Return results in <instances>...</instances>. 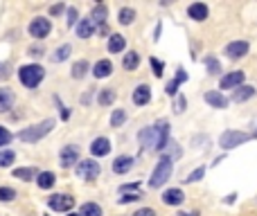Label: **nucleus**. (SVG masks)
I'll list each match as a JSON object with an SVG mask.
<instances>
[{"label":"nucleus","mask_w":257,"mask_h":216,"mask_svg":"<svg viewBox=\"0 0 257 216\" xmlns=\"http://www.w3.org/2000/svg\"><path fill=\"white\" fill-rule=\"evenodd\" d=\"M52 129H54V119H43L41 124H34V126H27V129L18 131L16 137L21 142H29V144H34V142L43 140V137H45Z\"/></svg>","instance_id":"nucleus-2"},{"label":"nucleus","mask_w":257,"mask_h":216,"mask_svg":"<svg viewBox=\"0 0 257 216\" xmlns=\"http://www.w3.org/2000/svg\"><path fill=\"white\" fill-rule=\"evenodd\" d=\"M124 47H127V41H124V36L111 34V39H108V52H111V54H117V52H122Z\"/></svg>","instance_id":"nucleus-26"},{"label":"nucleus","mask_w":257,"mask_h":216,"mask_svg":"<svg viewBox=\"0 0 257 216\" xmlns=\"http://www.w3.org/2000/svg\"><path fill=\"white\" fill-rule=\"evenodd\" d=\"M97 101H100V106H111L113 101H115V90H113V88H104V90H100Z\"/></svg>","instance_id":"nucleus-29"},{"label":"nucleus","mask_w":257,"mask_h":216,"mask_svg":"<svg viewBox=\"0 0 257 216\" xmlns=\"http://www.w3.org/2000/svg\"><path fill=\"white\" fill-rule=\"evenodd\" d=\"M12 140H14V135L9 133V131H7L5 126H0V149H2L5 144H9Z\"/></svg>","instance_id":"nucleus-38"},{"label":"nucleus","mask_w":257,"mask_h":216,"mask_svg":"<svg viewBox=\"0 0 257 216\" xmlns=\"http://www.w3.org/2000/svg\"><path fill=\"white\" fill-rule=\"evenodd\" d=\"M205 65H208V72H210V75H219V72H221V65H219V61H216L214 57H205Z\"/></svg>","instance_id":"nucleus-35"},{"label":"nucleus","mask_w":257,"mask_h":216,"mask_svg":"<svg viewBox=\"0 0 257 216\" xmlns=\"http://www.w3.org/2000/svg\"><path fill=\"white\" fill-rule=\"evenodd\" d=\"M133 216H156V212H153L151 207H142V210H138Z\"/></svg>","instance_id":"nucleus-42"},{"label":"nucleus","mask_w":257,"mask_h":216,"mask_svg":"<svg viewBox=\"0 0 257 216\" xmlns=\"http://www.w3.org/2000/svg\"><path fill=\"white\" fill-rule=\"evenodd\" d=\"M106 18H108V9H106V5H95L93 12H90V20L102 29V27H106Z\"/></svg>","instance_id":"nucleus-18"},{"label":"nucleus","mask_w":257,"mask_h":216,"mask_svg":"<svg viewBox=\"0 0 257 216\" xmlns=\"http://www.w3.org/2000/svg\"><path fill=\"white\" fill-rule=\"evenodd\" d=\"M54 182H57V176L52 171H39V176H36V185L41 189H52Z\"/></svg>","instance_id":"nucleus-21"},{"label":"nucleus","mask_w":257,"mask_h":216,"mask_svg":"<svg viewBox=\"0 0 257 216\" xmlns=\"http://www.w3.org/2000/svg\"><path fill=\"white\" fill-rule=\"evenodd\" d=\"M16 198V192L12 187H0V203H12Z\"/></svg>","instance_id":"nucleus-34"},{"label":"nucleus","mask_w":257,"mask_h":216,"mask_svg":"<svg viewBox=\"0 0 257 216\" xmlns=\"http://www.w3.org/2000/svg\"><path fill=\"white\" fill-rule=\"evenodd\" d=\"M133 162L135 160L131 158V156H117L115 160H113V171H115V174H128V171L133 169Z\"/></svg>","instance_id":"nucleus-17"},{"label":"nucleus","mask_w":257,"mask_h":216,"mask_svg":"<svg viewBox=\"0 0 257 216\" xmlns=\"http://www.w3.org/2000/svg\"><path fill=\"white\" fill-rule=\"evenodd\" d=\"M171 171H174V160H171L170 156H163V158L158 160V164H156V169H153L151 178H149V187H151V189L163 187L165 182L170 180Z\"/></svg>","instance_id":"nucleus-3"},{"label":"nucleus","mask_w":257,"mask_h":216,"mask_svg":"<svg viewBox=\"0 0 257 216\" xmlns=\"http://www.w3.org/2000/svg\"><path fill=\"white\" fill-rule=\"evenodd\" d=\"M64 12H65V5H61V2L54 5V7H50V14H52V16H59V14H64Z\"/></svg>","instance_id":"nucleus-43"},{"label":"nucleus","mask_w":257,"mask_h":216,"mask_svg":"<svg viewBox=\"0 0 257 216\" xmlns=\"http://www.w3.org/2000/svg\"><path fill=\"white\" fill-rule=\"evenodd\" d=\"M50 29H52V23H50L47 18L36 16L34 20L29 23L27 32H29V36H34V39H45V36L50 34Z\"/></svg>","instance_id":"nucleus-7"},{"label":"nucleus","mask_w":257,"mask_h":216,"mask_svg":"<svg viewBox=\"0 0 257 216\" xmlns=\"http://www.w3.org/2000/svg\"><path fill=\"white\" fill-rule=\"evenodd\" d=\"M138 187H140V182H131V185H122V187H120V192L127 194V192H131V189H138Z\"/></svg>","instance_id":"nucleus-47"},{"label":"nucleus","mask_w":257,"mask_h":216,"mask_svg":"<svg viewBox=\"0 0 257 216\" xmlns=\"http://www.w3.org/2000/svg\"><path fill=\"white\" fill-rule=\"evenodd\" d=\"M178 86H181V83H178V81L174 79V81H170V83H167V88H165V93L170 95V97H174V95L178 93Z\"/></svg>","instance_id":"nucleus-40"},{"label":"nucleus","mask_w":257,"mask_h":216,"mask_svg":"<svg viewBox=\"0 0 257 216\" xmlns=\"http://www.w3.org/2000/svg\"><path fill=\"white\" fill-rule=\"evenodd\" d=\"M208 14H210V9H208V5H205V2H192V5L187 7V16L192 18V20H196V23L205 20V18H208Z\"/></svg>","instance_id":"nucleus-14"},{"label":"nucleus","mask_w":257,"mask_h":216,"mask_svg":"<svg viewBox=\"0 0 257 216\" xmlns=\"http://www.w3.org/2000/svg\"><path fill=\"white\" fill-rule=\"evenodd\" d=\"M70 52H72V45L70 43H64V45H59L52 52V61L54 63H61V61H65V59L70 57Z\"/></svg>","instance_id":"nucleus-27"},{"label":"nucleus","mask_w":257,"mask_h":216,"mask_svg":"<svg viewBox=\"0 0 257 216\" xmlns=\"http://www.w3.org/2000/svg\"><path fill=\"white\" fill-rule=\"evenodd\" d=\"M43 77H45V70L39 63H29V65H21L18 68V79H21V83L25 88H36L43 81Z\"/></svg>","instance_id":"nucleus-4"},{"label":"nucleus","mask_w":257,"mask_h":216,"mask_svg":"<svg viewBox=\"0 0 257 216\" xmlns=\"http://www.w3.org/2000/svg\"><path fill=\"white\" fill-rule=\"evenodd\" d=\"M203 176H205V167H199V169H194L192 174L187 176V180H185V182H199L201 178H203Z\"/></svg>","instance_id":"nucleus-37"},{"label":"nucleus","mask_w":257,"mask_h":216,"mask_svg":"<svg viewBox=\"0 0 257 216\" xmlns=\"http://www.w3.org/2000/svg\"><path fill=\"white\" fill-rule=\"evenodd\" d=\"M47 207L54 212H70L75 207V198L68 196V194H52L47 198Z\"/></svg>","instance_id":"nucleus-6"},{"label":"nucleus","mask_w":257,"mask_h":216,"mask_svg":"<svg viewBox=\"0 0 257 216\" xmlns=\"http://www.w3.org/2000/svg\"><path fill=\"white\" fill-rule=\"evenodd\" d=\"M16 101V95L9 88H0V113H7Z\"/></svg>","instance_id":"nucleus-20"},{"label":"nucleus","mask_w":257,"mask_h":216,"mask_svg":"<svg viewBox=\"0 0 257 216\" xmlns=\"http://www.w3.org/2000/svg\"><path fill=\"white\" fill-rule=\"evenodd\" d=\"M135 200H140L138 194H122V198H117L120 205H127V203H135Z\"/></svg>","instance_id":"nucleus-39"},{"label":"nucleus","mask_w":257,"mask_h":216,"mask_svg":"<svg viewBox=\"0 0 257 216\" xmlns=\"http://www.w3.org/2000/svg\"><path fill=\"white\" fill-rule=\"evenodd\" d=\"M174 111H176V113H183V111H185V97H178V101H176V106H174Z\"/></svg>","instance_id":"nucleus-46"},{"label":"nucleus","mask_w":257,"mask_h":216,"mask_svg":"<svg viewBox=\"0 0 257 216\" xmlns=\"http://www.w3.org/2000/svg\"><path fill=\"white\" fill-rule=\"evenodd\" d=\"M77 176H82L84 180H95L100 176V164L95 160H84L77 164Z\"/></svg>","instance_id":"nucleus-8"},{"label":"nucleus","mask_w":257,"mask_h":216,"mask_svg":"<svg viewBox=\"0 0 257 216\" xmlns=\"http://www.w3.org/2000/svg\"><path fill=\"white\" fill-rule=\"evenodd\" d=\"M138 140H140V146L147 151H165L167 144H170V122L160 119V122L142 129L138 133Z\"/></svg>","instance_id":"nucleus-1"},{"label":"nucleus","mask_w":257,"mask_h":216,"mask_svg":"<svg viewBox=\"0 0 257 216\" xmlns=\"http://www.w3.org/2000/svg\"><path fill=\"white\" fill-rule=\"evenodd\" d=\"M72 25H77V9L75 7L68 9V27H72Z\"/></svg>","instance_id":"nucleus-41"},{"label":"nucleus","mask_w":257,"mask_h":216,"mask_svg":"<svg viewBox=\"0 0 257 216\" xmlns=\"http://www.w3.org/2000/svg\"><path fill=\"white\" fill-rule=\"evenodd\" d=\"M149 63H151V68H153V75H156V77H163V70H165V63H163V61H158L156 57H151V59H149Z\"/></svg>","instance_id":"nucleus-36"},{"label":"nucleus","mask_w":257,"mask_h":216,"mask_svg":"<svg viewBox=\"0 0 257 216\" xmlns=\"http://www.w3.org/2000/svg\"><path fill=\"white\" fill-rule=\"evenodd\" d=\"M59 158H61V167H72V164H79V146L75 144H68L61 149V153H59Z\"/></svg>","instance_id":"nucleus-9"},{"label":"nucleus","mask_w":257,"mask_h":216,"mask_svg":"<svg viewBox=\"0 0 257 216\" xmlns=\"http://www.w3.org/2000/svg\"><path fill=\"white\" fill-rule=\"evenodd\" d=\"M203 99L208 101L212 108H228V97L223 93H219V90H208V93L203 95Z\"/></svg>","instance_id":"nucleus-13"},{"label":"nucleus","mask_w":257,"mask_h":216,"mask_svg":"<svg viewBox=\"0 0 257 216\" xmlns=\"http://www.w3.org/2000/svg\"><path fill=\"white\" fill-rule=\"evenodd\" d=\"M70 216H82V214H72V212H70Z\"/></svg>","instance_id":"nucleus-52"},{"label":"nucleus","mask_w":257,"mask_h":216,"mask_svg":"<svg viewBox=\"0 0 257 216\" xmlns=\"http://www.w3.org/2000/svg\"><path fill=\"white\" fill-rule=\"evenodd\" d=\"M117 20H120L122 25H131L135 20V9H131V7H122L120 14H117Z\"/></svg>","instance_id":"nucleus-28"},{"label":"nucleus","mask_w":257,"mask_h":216,"mask_svg":"<svg viewBox=\"0 0 257 216\" xmlns=\"http://www.w3.org/2000/svg\"><path fill=\"white\" fill-rule=\"evenodd\" d=\"M90 153H93L95 158L108 156V153H111V140H108V137H97V140L90 144Z\"/></svg>","instance_id":"nucleus-16"},{"label":"nucleus","mask_w":257,"mask_h":216,"mask_svg":"<svg viewBox=\"0 0 257 216\" xmlns=\"http://www.w3.org/2000/svg\"><path fill=\"white\" fill-rule=\"evenodd\" d=\"M183 200H185V194L178 187H171L167 192H163V203L170 205V207H178V205H183Z\"/></svg>","instance_id":"nucleus-12"},{"label":"nucleus","mask_w":257,"mask_h":216,"mask_svg":"<svg viewBox=\"0 0 257 216\" xmlns=\"http://www.w3.org/2000/svg\"><path fill=\"white\" fill-rule=\"evenodd\" d=\"M82 104H90V93L84 95V97H82Z\"/></svg>","instance_id":"nucleus-50"},{"label":"nucleus","mask_w":257,"mask_h":216,"mask_svg":"<svg viewBox=\"0 0 257 216\" xmlns=\"http://www.w3.org/2000/svg\"><path fill=\"white\" fill-rule=\"evenodd\" d=\"M111 72H113V63L108 61V59H100V61L93 65L95 79H104V77H108Z\"/></svg>","instance_id":"nucleus-19"},{"label":"nucleus","mask_w":257,"mask_h":216,"mask_svg":"<svg viewBox=\"0 0 257 216\" xmlns=\"http://www.w3.org/2000/svg\"><path fill=\"white\" fill-rule=\"evenodd\" d=\"M138 65H140V54L135 52V50H131V52L124 54V59H122V68H124V70H135Z\"/></svg>","instance_id":"nucleus-24"},{"label":"nucleus","mask_w":257,"mask_h":216,"mask_svg":"<svg viewBox=\"0 0 257 216\" xmlns=\"http://www.w3.org/2000/svg\"><path fill=\"white\" fill-rule=\"evenodd\" d=\"M93 32H95V23L90 18H82L77 23V36L79 39H88V36H93Z\"/></svg>","instance_id":"nucleus-22"},{"label":"nucleus","mask_w":257,"mask_h":216,"mask_svg":"<svg viewBox=\"0 0 257 216\" xmlns=\"http://www.w3.org/2000/svg\"><path fill=\"white\" fill-rule=\"evenodd\" d=\"M178 216H192V214H185V212H181V214H178Z\"/></svg>","instance_id":"nucleus-51"},{"label":"nucleus","mask_w":257,"mask_h":216,"mask_svg":"<svg viewBox=\"0 0 257 216\" xmlns=\"http://www.w3.org/2000/svg\"><path fill=\"white\" fill-rule=\"evenodd\" d=\"M127 122V113L122 111V108H115V111H113V115H111V126H122V124Z\"/></svg>","instance_id":"nucleus-33"},{"label":"nucleus","mask_w":257,"mask_h":216,"mask_svg":"<svg viewBox=\"0 0 257 216\" xmlns=\"http://www.w3.org/2000/svg\"><path fill=\"white\" fill-rule=\"evenodd\" d=\"M176 81L178 83H183V81H187V72L183 70V68H178V70H176V77H174Z\"/></svg>","instance_id":"nucleus-44"},{"label":"nucleus","mask_w":257,"mask_h":216,"mask_svg":"<svg viewBox=\"0 0 257 216\" xmlns=\"http://www.w3.org/2000/svg\"><path fill=\"white\" fill-rule=\"evenodd\" d=\"M79 214L82 216H102V207L97 203H84Z\"/></svg>","instance_id":"nucleus-30"},{"label":"nucleus","mask_w":257,"mask_h":216,"mask_svg":"<svg viewBox=\"0 0 257 216\" xmlns=\"http://www.w3.org/2000/svg\"><path fill=\"white\" fill-rule=\"evenodd\" d=\"M246 75L241 70H235V72H228V75L221 77V81H219V88L221 90H230V88H239L244 83Z\"/></svg>","instance_id":"nucleus-10"},{"label":"nucleus","mask_w":257,"mask_h":216,"mask_svg":"<svg viewBox=\"0 0 257 216\" xmlns=\"http://www.w3.org/2000/svg\"><path fill=\"white\" fill-rule=\"evenodd\" d=\"M59 108H61V119H68V117H70V111H68L65 106H61V104H59Z\"/></svg>","instance_id":"nucleus-49"},{"label":"nucleus","mask_w":257,"mask_h":216,"mask_svg":"<svg viewBox=\"0 0 257 216\" xmlns=\"http://www.w3.org/2000/svg\"><path fill=\"white\" fill-rule=\"evenodd\" d=\"M151 101V88L147 83H140V86L133 90V104L135 106H147Z\"/></svg>","instance_id":"nucleus-15"},{"label":"nucleus","mask_w":257,"mask_h":216,"mask_svg":"<svg viewBox=\"0 0 257 216\" xmlns=\"http://www.w3.org/2000/svg\"><path fill=\"white\" fill-rule=\"evenodd\" d=\"M16 160V153L12 149H5V151H0V167L5 169V167H12V162Z\"/></svg>","instance_id":"nucleus-32"},{"label":"nucleus","mask_w":257,"mask_h":216,"mask_svg":"<svg viewBox=\"0 0 257 216\" xmlns=\"http://www.w3.org/2000/svg\"><path fill=\"white\" fill-rule=\"evenodd\" d=\"M27 54H29V57H43V50H41V47H29Z\"/></svg>","instance_id":"nucleus-48"},{"label":"nucleus","mask_w":257,"mask_h":216,"mask_svg":"<svg viewBox=\"0 0 257 216\" xmlns=\"http://www.w3.org/2000/svg\"><path fill=\"white\" fill-rule=\"evenodd\" d=\"M251 97H255V88H253V86H239L237 90H235V95H233V99L237 101V104L251 99Z\"/></svg>","instance_id":"nucleus-25"},{"label":"nucleus","mask_w":257,"mask_h":216,"mask_svg":"<svg viewBox=\"0 0 257 216\" xmlns=\"http://www.w3.org/2000/svg\"><path fill=\"white\" fill-rule=\"evenodd\" d=\"M226 54H228V59H233V61H237V59L246 57L248 54V43L246 41H233L226 45Z\"/></svg>","instance_id":"nucleus-11"},{"label":"nucleus","mask_w":257,"mask_h":216,"mask_svg":"<svg viewBox=\"0 0 257 216\" xmlns=\"http://www.w3.org/2000/svg\"><path fill=\"white\" fill-rule=\"evenodd\" d=\"M12 174H14V178H18V180L29 182V180H34L36 176H39V171L32 169V167H18V169H14Z\"/></svg>","instance_id":"nucleus-23"},{"label":"nucleus","mask_w":257,"mask_h":216,"mask_svg":"<svg viewBox=\"0 0 257 216\" xmlns=\"http://www.w3.org/2000/svg\"><path fill=\"white\" fill-rule=\"evenodd\" d=\"M0 79H9V63H0Z\"/></svg>","instance_id":"nucleus-45"},{"label":"nucleus","mask_w":257,"mask_h":216,"mask_svg":"<svg viewBox=\"0 0 257 216\" xmlns=\"http://www.w3.org/2000/svg\"><path fill=\"white\" fill-rule=\"evenodd\" d=\"M88 68H90L88 61H77V63L72 65V77H75V79H84L86 72H88Z\"/></svg>","instance_id":"nucleus-31"},{"label":"nucleus","mask_w":257,"mask_h":216,"mask_svg":"<svg viewBox=\"0 0 257 216\" xmlns=\"http://www.w3.org/2000/svg\"><path fill=\"white\" fill-rule=\"evenodd\" d=\"M251 140V133H244V131H223L221 137H219V146L221 149H235V146L244 144V142Z\"/></svg>","instance_id":"nucleus-5"}]
</instances>
